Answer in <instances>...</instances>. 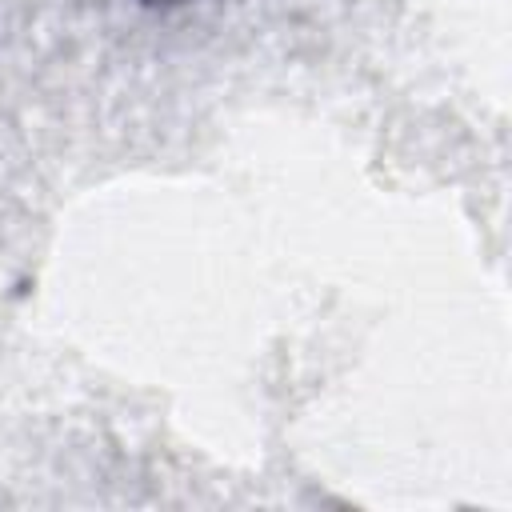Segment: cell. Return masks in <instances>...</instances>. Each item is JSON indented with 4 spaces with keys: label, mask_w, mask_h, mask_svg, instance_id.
I'll list each match as a JSON object with an SVG mask.
<instances>
[{
    "label": "cell",
    "mask_w": 512,
    "mask_h": 512,
    "mask_svg": "<svg viewBox=\"0 0 512 512\" xmlns=\"http://www.w3.org/2000/svg\"><path fill=\"white\" fill-rule=\"evenodd\" d=\"M140 4H184V0H140Z\"/></svg>",
    "instance_id": "1"
}]
</instances>
